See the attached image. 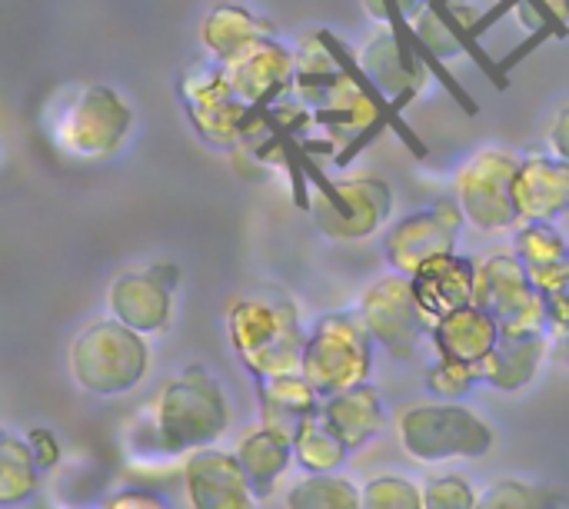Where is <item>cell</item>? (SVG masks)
Instances as JSON below:
<instances>
[{
  "mask_svg": "<svg viewBox=\"0 0 569 509\" xmlns=\"http://www.w3.org/2000/svg\"><path fill=\"white\" fill-rule=\"evenodd\" d=\"M477 270L480 263L473 257L463 253H447L433 263H427L413 280L417 300L423 307V313L437 323L457 310L473 307L477 300Z\"/></svg>",
  "mask_w": 569,
  "mask_h": 509,
  "instance_id": "18",
  "label": "cell"
},
{
  "mask_svg": "<svg viewBox=\"0 0 569 509\" xmlns=\"http://www.w3.org/2000/svg\"><path fill=\"white\" fill-rule=\"evenodd\" d=\"M227 77L237 90V97L267 113L270 107H277L283 97L293 93V77H297V53L293 47H287L280 37L260 40L250 50H243L237 60H230Z\"/></svg>",
  "mask_w": 569,
  "mask_h": 509,
  "instance_id": "15",
  "label": "cell"
},
{
  "mask_svg": "<svg viewBox=\"0 0 569 509\" xmlns=\"http://www.w3.org/2000/svg\"><path fill=\"white\" fill-rule=\"evenodd\" d=\"M130 133L133 110L107 83H87L73 90L50 120V140L73 160L117 157Z\"/></svg>",
  "mask_w": 569,
  "mask_h": 509,
  "instance_id": "4",
  "label": "cell"
},
{
  "mask_svg": "<svg viewBox=\"0 0 569 509\" xmlns=\"http://www.w3.org/2000/svg\"><path fill=\"white\" fill-rule=\"evenodd\" d=\"M40 467L27 440L3 433L0 437V507L27 503L40 487Z\"/></svg>",
  "mask_w": 569,
  "mask_h": 509,
  "instance_id": "28",
  "label": "cell"
},
{
  "mask_svg": "<svg viewBox=\"0 0 569 509\" xmlns=\"http://www.w3.org/2000/svg\"><path fill=\"white\" fill-rule=\"evenodd\" d=\"M480 493L467 477L447 473L423 483V509H477Z\"/></svg>",
  "mask_w": 569,
  "mask_h": 509,
  "instance_id": "32",
  "label": "cell"
},
{
  "mask_svg": "<svg viewBox=\"0 0 569 509\" xmlns=\"http://www.w3.org/2000/svg\"><path fill=\"white\" fill-rule=\"evenodd\" d=\"M473 303L487 310L503 333H550L547 297L530 283L513 250L490 253L487 260H480Z\"/></svg>",
  "mask_w": 569,
  "mask_h": 509,
  "instance_id": "12",
  "label": "cell"
},
{
  "mask_svg": "<svg viewBox=\"0 0 569 509\" xmlns=\"http://www.w3.org/2000/svg\"><path fill=\"white\" fill-rule=\"evenodd\" d=\"M467 217L457 200H437L427 210H417L393 223V230L383 240V253L393 273L417 277L427 263L457 253L460 230Z\"/></svg>",
  "mask_w": 569,
  "mask_h": 509,
  "instance_id": "13",
  "label": "cell"
},
{
  "mask_svg": "<svg viewBox=\"0 0 569 509\" xmlns=\"http://www.w3.org/2000/svg\"><path fill=\"white\" fill-rule=\"evenodd\" d=\"M547 353H550V333H503L497 350L473 370L480 387L520 393L537 380Z\"/></svg>",
  "mask_w": 569,
  "mask_h": 509,
  "instance_id": "20",
  "label": "cell"
},
{
  "mask_svg": "<svg viewBox=\"0 0 569 509\" xmlns=\"http://www.w3.org/2000/svg\"><path fill=\"white\" fill-rule=\"evenodd\" d=\"M27 443H30L33 460H37V467H40V470L57 467V460H60V447H57L53 433H47V430H30V433H27Z\"/></svg>",
  "mask_w": 569,
  "mask_h": 509,
  "instance_id": "36",
  "label": "cell"
},
{
  "mask_svg": "<svg viewBox=\"0 0 569 509\" xmlns=\"http://www.w3.org/2000/svg\"><path fill=\"white\" fill-rule=\"evenodd\" d=\"M300 373L327 400L370 383L373 377V337L360 313H327L310 327Z\"/></svg>",
  "mask_w": 569,
  "mask_h": 509,
  "instance_id": "6",
  "label": "cell"
},
{
  "mask_svg": "<svg viewBox=\"0 0 569 509\" xmlns=\"http://www.w3.org/2000/svg\"><path fill=\"white\" fill-rule=\"evenodd\" d=\"M553 353H557V360H560L563 367H569V333H567V337H560V340H557Z\"/></svg>",
  "mask_w": 569,
  "mask_h": 509,
  "instance_id": "40",
  "label": "cell"
},
{
  "mask_svg": "<svg viewBox=\"0 0 569 509\" xmlns=\"http://www.w3.org/2000/svg\"><path fill=\"white\" fill-rule=\"evenodd\" d=\"M180 103L193 123V130L210 143V147H220V150H240L250 127L263 117L260 110L247 107L227 70L213 60H200L193 67H187L180 73Z\"/></svg>",
  "mask_w": 569,
  "mask_h": 509,
  "instance_id": "8",
  "label": "cell"
},
{
  "mask_svg": "<svg viewBox=\"0 0 569 509\" xmlns=\"http://www.w3.org/2000/svg\"><path fill=\"white\" fill-rule=\"evenodd\" d=\"M563 497L550 487L527 483V480H497L480 490L477 509H557Z\"/></svg>",
  "mask_w": 569,
  "mask_h": 509,
  "instance_id": "30",
  "label": "cell"
},
{
  "mask_svg": "<svg viewBox=\"0 0 569 509\" xmlns=\"http://www.w3.org/2000/svg\"><path fill=\"white\" fill-rule=\"evenodd\" d=\"M350 450L347 443L330 430V423L317 413L310 417L297 437H293V460L297 467L307 473V477H330V473H340L343 463H347Z\"/></svg>",
  "mask_w": 569,
  "mask_h": 509,
  "instance_id": "27",
  "label": "cell"
},
{
  "mask_svg": "<svg viewBox=\"0 0 569 509\" xmlns=\"http://www.w3.org/2000/svg\"><path fill=\"white\" fill-rule=\"evenodd\" d=\"M520 223H553L569 213V163L553 153H530L520 160L513 187Z\"/></svg>",
  "mask_w": 569,
  "mask_h": 509,
  "instance_id": "17",
  "label": "cell"
},
{
  "mask_svg": "<svg viewBox=\"0 0 569 509\" xmlns=\"http://www.w3.org/2000/svg\"><path fill=\"white\" fill-rule=\"evenodd\" d=\"M547 40H557V33H553V30H547V27H543V30H537V33H530V37H527V40H523L517 50H510V53L500 60V70H503V73H507V70H513L520 60H527V57H530L537 47H543Z\"/></svg>",
  "mask_w": 569,
  "mask_h": 509,
  "instance_id": "38",
  "label": "cell"
},
{
  "mask_svg": "<svg viewBox=\"0 0 569 509\" xmlns=\"http://www.w3.org/2000/svg\"><path fill=\"white\" fill-rule=\"evenodd\" d=\"M500 337H503L500 323L487 310H480L477 303L437 320L433 333H430L437 357L450 360V363H463V367L483 363L497 350Z\"/></svg>",
  "mask_w": 569,
  "mask_h": 509,
  "instance_id": "21",
  "label": "cell"
},
{
  "mask_svg": "<svg viewBox=\"0 0 569 509\" xmlns=\"http://www.w3.org/2000/svg\"><path fill=\"white\" fill-rule=\"evenodd\" d=\"M440 3H457V0H440Z\"/></svg>",
  "mask_w": 569,
  "mask_h": 509,
  "instance_id": "41",
  "label": "cell"
},
{
  "mask_svg": "<svg viewBox=\"0 0 569 509\" xmlns=\"http://www.w3.org/2000/svg\"><path fill=\"white\" fill-rule=\"evenodd\" d=\"M360 509H423V487L400 473H383L363 483Z\"/></svg>",
  "mask_w": 569,
  "mask_h": 509,
  "instance_id": "31",
  "label": "cell"
},
{
  "mask_svg": "<svg viewBox=\"0 0 569 509\" xmlns=\"http://www.w3.org/2000/svg\"><path fill=\"white\" fill-rule=\"evenodd\" d=\"M547 310H550V337H553V340L567 337L569 333V280L560 287V290H553V293L547 297Z\"/></svg>",
  "mask_w": 569,
  "mask_h": 509,
  "instance_id": "35",
  "label": "cell"
},
{
  "mask_svg": "<svg viewBox=\"0 0 569 509\" xmlns=\"http://www.w3.org/2000/svg\"><path fill=\"white\" fill-rule=\"evenodd\" d=\"M237 460H240L257 500L273 497V490L287 477L290 463H297L293 460V440L287 433L270 430V427H260V430L247 433L243 443L237 447Z\"/></svg>",
  "mask_w": 569,
  "mask_h": 509,
  "instance_id": "25",
  "label": "cell"
},
{
  "mask_svg": "<svg viewBox=\"0 0 569 509\" xmlns=\"http://www.w3.org/2000/svg\"><path fill=\"white\" fill-rule=\"evenodd\" d=\"M477 383H480V380H477V370H473V367H463V363L440 360L437 367L427 370V387H430V393H437V397L447 400V403H460Z\"/></svg>",
  "mask_w": 569,
  "mask_h": 509,
  "instance_id": "33",
  "label": "cell"
},
{
  "mask_svg": "<svg viewBox=\"0 0 569 509\" xmlns=\"http://www.w3.org/2000/svg\"><path fill=\"white\" fill-rule=\"evenodd\" d=\"M320 190L310 200L313 227L337 243H357L387 227L393 217V190L380 173H353L343 180H313Z\"/></svg>",
  "mask_w": 569,
  "mask_h": 509,
  "instance_id": "7",
  "label": "cell"
},
{
  "mask_svg": "<svg viewBox=\"0 0 569 509\" xmlns=\"http://www.w3.org/2000/svg\"><path fill=\"white\" fill-rule=\"evenodd\" d=\"M553 13H557V20L563 23V27H569V0H543Z\"/></svg>",
  "mask_w": 569,
  "mask_h": 509,
  "instance_id": "39",
  "label": "cell"
},
{
  "mask_svg": "<svg viewBox=\"0 0 569 509\" xmlns=\"http://www.w3.org/2000/svg\"><path fill=\"white\" fill-rule=\"evenodd\" d=\"M257 407L263 427L287 433L293 440L297 430L323 410V397L313 390V383L303 373H287V377L257 380Z\"/></svg>",
  "mask_w": 569,
  "mask_h": 509,
  "instance_id": "22",
  "label": "cell"
},
{
  "mask_svg": "<svg viewBox=\"0 0 569 509\" xmlns=\"http://www.w3.org/2000/svg\"><path fill=\"white\" fill-rule=\"evenodd\" d=\"M67 367L73 383L100 400L123 397L137 390L150 370L147 337L117 323L113 317L87 323L67 350Z\"/></svg>",
  "mask_w": 569,
  "mask_h": 509,
  "instance_id": "3",
  "label": "cell"
},
{
  "mask_svg": "<svg viewBox=\"0 0 569 509\" xmlns=\"http://www.w3.org/2000/svg\"><path fill=\"white\" fill-rule=\"evenodd\" d=\"M357 63L377 93L393 107V113L410 107L430 80V67L420 60L410 40V20L393 3H387V23L367 37Z\"/></svg>",
  "mask_w": 569,
  "mask_h": 509,
  "instance_id": "10",
  "label": "cell"
},
{
  "mask_svg": "<svg viewBox=\"0 0 569 509\" xmlns=\"http://www.w3.org/2000/svg\"><path fill=\"white\" fill-rule=\"evenodd\" d=\"M183 487L190 509H253L257 493L237 460L227 450H200L187 457Z\"/></svg>",
  "mask_w": 569,
  "mask_h": 509,
  "instance_id": "16",
  "label": "cell"
},
{
  "mask_svg": "<svg viewBox=\"0 0 569 509\" xmlns=\"http://www.w3.org/2000/svg\"><path fill=\"white\" fill-rule=\"evenodd\" d=\"M513 253L543 297L569 280V240L553 223H523L513 237Z\"/></svg>",
  "mask_w": 569,
  "mask_h": 509,
  "instance_id": "24",
  "label": "cell"
},
{
  "mask_svg": "<svg viewBox=\"0 0 569 509\" xmlns=\"http://www.w3.org/2000/svg\"><path fill=\"white\" fill-rule=\"evenodd\" d=\"M227 337L237 360L257 380H270L300 373L310 330H303L297 303L283 297H240L227 310Z\"/></svg>",
  "mask_w": 569,
  "mask_h": 509,
  "instance_id": "1",
  "label": "cell"
},
{
  "mask_svg": "<svg viewBox=\"0 0 569 509\" xmlns=\"http://www.w3.org/2000/svg\"><path fill=\"white\" fill-rule=\"evenodd\" d=\"M520 160L523 157H517L513 150L483 147L460 167L453 190H457V203H460L467 223H473L477 230H487V233H500V230H510L513 223H520L517 200H513Z\"/></svg>",
  "mask_w": 569,
  "mask_h": 509,
  "instance_id": "9",
  "label": "cell"
},
{
  "mask_svg": "<svg viewBox=\"0 0 569 509\" xmlns=\"http://www.w3.org/2000/svg\"><path fill=\"white\" fill-rule=\"evenodd\" d=\"M360 320L373 343H380L397 360H413L420 343L433 333V320L423 313L413 280L403 273H387L363 290Z\"/></svg>",
  "mask_w": 569,
  "mask_h": 509,
  "instance_id": "11",
  "label": "cell"
},
{
  "mask_svg": "<svg viewBox=\"0 0 569 509\" xmlns=\"http://www.w3.org/2000/svg\"><path fill=\"white\" fill-rule=\"evenodd\" d=\"M277 37V23L263 13H253L240 3H217L200 20V47L207 60L227 67L243 50H250L260 40Z\"/></svg>",
  "mask_w": 569,
  "mask_h": 509,
  "instance_id": "19",
  "label": "cell"
},
{
  "mask_svg": "<svg viewBox=\"0 0 569 509\" xmlns=\"http://www.w3.org/2000/svg\"><path fill=\"white\" fill-rule=\"evenodd\" d=\"M227 393L200 363L177 373L153 403V443L167 457L210 450L227 433Z\"/></svg>",
  "mask_w": 569,
  "mask_h": 509,
  "instance_id": "2",
  "label": "cell"
},
{
  "mask_svg": "<svg viewBox=\"0 0 569 509\" xmlns=\"http://www.w3.org/2000/svg\"><path fill=\"white\" fill-rule=\"evenodd\" d=\"M320 417L330 423V430L347 443L350 453L363 450L373 437L383 433L387 427V410H383V397L373 383H363L357 390L337 393L323 400Z\"/></svg>",
  "mask_w": 569,
  "mask_h": 509,
  "instance_id": "23",
  "label": "cell"
},
{
  "mask_svg": "<svg viewBox=\"0 0 569 509\" xmlns=\"http://www.w3.org/2000/svg\"><path fill=\"white\" fill-rule=\"evenodd\" d=\"M400 447L417 463L483 460L493 450L490 423L463 403H413L397 420Z\"/></svg>",
  "mask_w": 569,
  "mask_h": 509,
  "instance_id": "5",
  "label": "cell"
},
{
  "mask_svg": "<svg viewBox=\"0 0 569 509\" xmlns=\"http://www.w3.org/2000/svg\"><path fill=\"white\" fill-rule=\"evenodd\" d=\"M547 147H550V153H553L557 160L569 163V103H563V107L553 113V120H550V127H547Z\"/></svg>",
  "mask_w": 569,
  "mask_h": 509,
  "instance_id": "34",
  "label": "cell"
},
{
  "mask_svg": "<svg viewBox=\"0 0 569 509\" xmlns=\"http://www.w3.org/2000/svg\"><path fill=\"white\" fill-rule=\"evenodd\" d=\"M297 53V77H293V97L300 103H307L310 110L323 103V97L337 87V80L343 77V67L337 63L333 50L327 47L323 33H303L293 47Z\"/></svg>",
  "mask_w": 569,
  "mask_h": 509,
  "instance_id": "26",
  "label": "cell"
},
{
  "mask_svg": "<svg viewBox=\"0 0 569 509\" xmlns=\"http://www.w3.org/2000/svg\"><path fill=\"white\" fill-rule=\"evenodd\" d=\"M103 509H170V507H167L160 497L147 493V490H123V493L110 497Z\"/></svg>",
  "mask_w": 569,
  "mask_h": 509,
  "instance_id": "37",
  "label": "cell"
},
{
  "mask_svg": "<svg viewBox=\"0 0 569 509\" xmlns=\"http://www.w3.org/2000/svg\"><path fill=\"white\" fill-rule=\"evenodd\" d=\"M180 270L167 260H157L143 270L120 273L107 290V310L117 323L130 327L140 337H157L173 320V290Z\"/></svg>",
  "mask_w": 569,
  "mask_h": 509,
  "instance_id": "14",
  "label": "cell"
},
{
  "mask_svg": "<svg viewBox=\"0 0 569 509\" xmlns=\"http://www.w3.org/2000/svg\"><path fill=\"white\" fill-rule=\"evenodd\" d=\"M363 490L347 477H303L290 487L287 509H360Z\"/></svg>",
  "mask_w": 569,
  "mask_h": 509,
  "instance_id": "29",
  "label": "cell"
}]
</instances>
